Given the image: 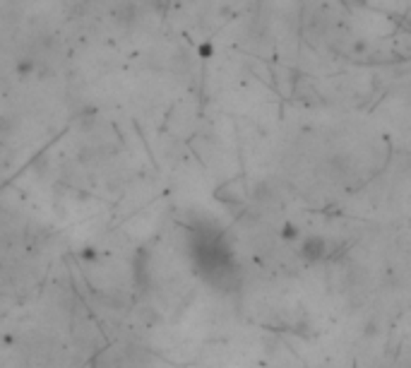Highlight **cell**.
<instances>
[{
  "label": "cell",
  "mask_w": 411,
  "mask_h": 368,
  "mask_svg": "<svg viewBox=\"0 0 411 368\" xmlns=\"http://www.w3.org/2000/svg\"><path fill=\"white\" fill-rule=\"evenodd\" d=\"M324 253H327V246H324V238H317V236H311L303 241L301 246V256L306 260H320L324 258Z\"/></svg>",
  "instance_id": "1"
}]
</instances>
